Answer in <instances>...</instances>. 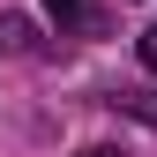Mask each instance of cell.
I'll return each mask as SVG.
<instances>
[{
  "mask_svg": "<svg viewBox=\"0 0 157 157\" xmlns=\"http://www.w3.org/2000/svg\"><path fill=\"white\" fill-rule=\"evenodd\" d=\"M0 52H37V30H30V15H0Z\"/></svg>",
  "mask_w": 157,
  "mask_h": 157,
  "instance_id": "2",
  "label": "cell"
},
{
  "mask_svg": "<svg viewBox=\"0 0 157 157\" xmlns=\"http://www.w3.org/2000/svg\"><path fill=\"white\" fill-rule=\"evenodd\" d=\"M82 157H127V150H82Z\"/></svg>",
  "mask_w": 157,
  "mask_h": 157,
  "instance_id": "4",
  "label": "cell"
},
{
  "mask_svg": "<svg viewBox=\"0 0 157 157\" xmlns=\"http://www.w3.org/2000/svg\"><path fill=\"white\" fill-rule=\"evenodd\" d=\"M142 67H150V75H157V23H150V30H142Z\"/></svg>",
  "mask_w": 157,
  "mask_h": 157,
  "instance_id": "3",
  "label": "cell"
},
{
  "mask_svg": "<svg viewBox=\"0 0 157 157\" xmlns=\"http://www.w3.org/2000/svg\"><path fill=\"white\" fill-rule=\"evenodd\" d=\"M45 15L60 23V37H105L112 30V8H105V0H45Z\"/></svg>",
  "mask_w": 157,
  "mask_h": 157,
  "instance_id": "1",
  "label": "cell"
}]
</instances>
